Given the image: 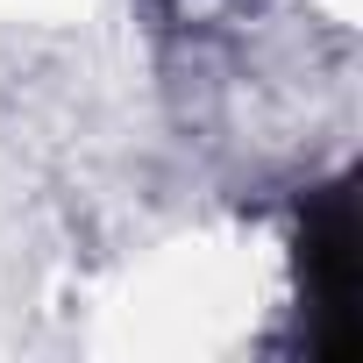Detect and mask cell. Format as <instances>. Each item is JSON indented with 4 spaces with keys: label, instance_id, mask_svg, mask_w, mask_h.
<instances>
[{
    "label": "cell",
    "instance_id": "6da1fadb",
    "mask_svg": "<svg viewBox=\"0 0 363 363\" xmlns=\"http://www.w3.org/2000/svg\"><path fill=\"white\" fill-rule=\"evenodd\" d=\"M299 278H306V299L328 320V335H342L349 299H356V200L342 186L320 193L299 221Z\"/></svg>",
    "mask_w": 363,
    "mask_h": 363
}]
</instances>
